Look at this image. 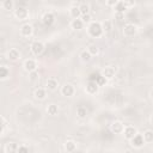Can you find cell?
I'll return each mask as SVG.
<instances>
[{
	"label": "cell",
	"mask_w": 153,
	"mask_h": 153,
	"mask_svg": "<svg viewBox=\"0 0 153 153\" xmlns=\"http://www.w3.org/2000/svg\"><path fill=\"white\" fill-rule=\"evenodd\" d=\"M88 33L92 37H99L103 33V27L102 24L98 22H91L88 25Z\"/></svg>",
	"instance_id": "obj_1"
},
{
	"label": "cell",
	"mask_w": 153,
	"mask_h": 153,
	"mask_svg": "<svg viewBox=\"0 0 153 153\" xmlns=\"http://www.w3.org/2000/svg\"><path fill=\"white\" fill-rule=\"evenodd\" d=\"M43 50H44V45H43L42 42L35 41V42L31 44V51H32L33 55H37V56L41 55V54L43 53Z\"/></svg>",
	"instance_id": "obj_2"
},
{
	"label": "cell",
	"mask_w": 153,
	"mask_h": 153,
	"mask_svg": "<svg viewBox=\"0 0 153 153\" xmlns=\"http://www.w3.org/2000/svg\"><path fill=\"white\" fill-rule=\"evenodd\" d=\"M90 81H96L98 86H103L106 82V79L100 74V73H92L90 75Z\"/></svg>",
	"instance_id": "obj_3"
},
{
	"label": "cell",
	"mask_w": 153,
	"mask_h": 153,
	"mask_svg": "<svg viewBox=\"0 0 153 153\" xmlns=\"http://www.w3.org/2000/svg\"><path fill=\"white\" fill-rule=\"evenodd\" d=\"M123 33H124V36H128V37L134 36L136 33V26L134 24H131V23L126 24L123 26Z\"/></svg>",
	"instance_id": "obj_4"
},
{
	"label": "cell",
	"mask_w": 153,
	"mask_h": 153,
	"mask_svg": "<svg viewBox=\"0 0 153 153\" xmlns=\"http://www.w3.org/2000/svg\"><path fill=\"white\" fill-rule=\"evenodd\" d=\"M14 14H16V17H17L19 20H24V19H26V18H27L29 12H27V10H26L25 7L19 6V7L14 11Z\"/></svg>",
	"instance_id": "obj_5"
},
{
	"label": "cell",
	"mask_w": 153,
	"mask_h": 153,
	"mask_svg": "<svg viewBox=\"0 0 153 153\" xmlns=\"http://www.w3.org/2000/svg\"><path fill=\"white\" fill-rule=\"evenodd\" d=\"M123 133H124V136H126L128 140H131V139L137 134L136 129H135L134 127H131V126H127V127L124 128Z\"/></svg>",
	"instance_id": "obj_6"
},
{
	"label": "cell",
	"mask_w": 153,
	"mask_h": 153,
	"mask_svg": "<svg viewBox=\"0 0 153 153\" xmlns=\"http://www.w3.org/2000/svg\"><path fill=\"white\" fill-rule=\"evenodd\" d=\"M24 68H25V71H27V72H30V73L35 72L36 68H37L36 61H35V60H31V59L26 60V61L24 62Z\"/></svg>",
	"instance_id": "obj_7"
},
{
	"label": "cell",
	"mask_w": 153,
	"mask_h": 153,
	"mask_svg": "<svg viewBox=\"0 0 153 153\" xmlns=\"http://www.w3.org/2000/svg\"><path fill=\"white\" fill-rule=\"evenodd\" d=\"M54 20H55V17H54V14H53V13H50V12L44 13V14H43V17H42V22H43V24H44V25H47V26L51 25V24L54 23Z\"/></svg>",
	"instance_id": "obj_8"
},
{
	"label": "cell",
	"mask_w": 153,
	"mask_h": 153,
	"mask_svg": "<svg viewBox=\"0 0 153 153\" xmlns=\"http://www.w3.org/2000/svg\"><path fill=\"white\" fill-rule=\"evenodd\" d=\"M61 93L66 97H72L74 94V87L71 84H66L65 86H62L61 88Z\"/></svg>",
	"instance_id": "obj_9"
},
{
	"label": "cell",
	"mask_w": 153,
	"mask_h": 153,
	"mask_svg": "<svg viewBox=\"0 0 153 153\" xmlns=\"http://www.w3.org/2000/svg\"><path fill=\"white\" fill-rule=\"evenodd\" d=\"M130 141H131V145H133L134 147H141V146H143V143H145L143 136H142L141 134H136Z\"/></svg>",
	"instance_id": "obj_10"
},
{
	"label": "cell",
	"mask_w": 153,
	"mask_h": 153,
	"mask_svg": "<svg viewBox=\"0 0 153 153\" xmlns=\"http://www.w3.org/2000/svg\"><path fill=\"white\" fill-rule=\"evenodd\" d=\"M102 75L108 80V79H112L114 75H115V68L112 67H105L102 72Z\"/></svg>",
	"instance_id": "obj_11"
},
{
	"label": "cell",
	"mask_w": 153,
	"mask_h": 153,
	"mask_svg": "<svg viewBox=\"0 0 153 153\" xmlns=\"http://www.w3.org/2000/svg\"><path fill=\"white\" fill-rule=\"evenodd\" d=\"M110 129H111V131H112L114 134H120V133H122V131L124 130V127H123V124H122L121 122H114V123L111 124Z\"/></svg>",
	"instance_id": "obj_12"
},
{
	"label": "cell",
	"mask_w": 153,
	"mask_h": 153,
	"mask_svg": "<svg viewBox=\"0 0 153 153\" xmlns=\"http://www.w3.org/2000/svg\"><path fill=\"white\" fill-rule=\"evenodd\" d=\"M98 84L96 82V81H90L88 80V82H87V85H86V91L88 92V93H91V94H93V93H96L97 91H98Z\"/></svg>",
	"instance_id": "obj_13"
},
{
	"label": "cell",
	"mask_w": 153,
	"mask_h": 153,
	"mask_svg": "<svg viewBox=\"0 0 153 153\" xmlns=\"http://www.w3.org/2000/svg\"><path fill=\"white\" fill-rule=\"evenodd\" d=\"M20 32H22V35H23L24 37H29V36H31V33H32V26L29 25V24H24V25L22 26V29H20Z\"/></svg>",
	"instance_id": "obj_14"
},
{
	"label": "cell",
	"mask_w": 153,
	"mask_h": 153,
	"mask_svg": "<svg viewBox=\"0 0 153 153\" xmlns=\"http://www.w3.org/2000/svg\"><path fill=\"white\" fill-rule=\"evenodd\" d=\"M116 13H124V11L127 10V5L124 1H117V4L114 6Z\"/></svg>",
	"instance_id": "obj_15"
},
{
	"label": "cell",
	"mask_w": 153,
	"mask_h": 153,
	"mask_svg": "<svg viewBox=\"0 0 153 153\" xmlns=\"http://www.w3.org/2000/svg\"><path fill=\"white\" fill-rule=\"evenodd\" d=\"M69 13H71V16H72L73 19H79V17H81V12H80V10H79V6H73V7H71Z\"/></svg>",
	"instance_id": "obj_16"
},
{
	"label": "cell",
	"mask_w": 153,
	"mask_h": 153,
	"mask_svg": "<svg viewBox=\"0 0 153 153\" xmlns=\"http://www.w3.org/2000/svg\"><path fill=\"white\" fill-rule=\"evenodd\" d=\"M71 26H72V29H74V30H80V29H82L84 23H82V20H81L80 18H79V19H73L72 23H71Z\"/></svg>",
	"instance_id": "obj_17"
},
{
	"label": "cell",
	"mask_w": 153,
	"mask_h": 153,
	"mask_svg": "<svg viewBox=\"0 0 153 153\" xmlns=\"http://www.w3.org/2000/svg\"><path fill=\"white\" fill-rule=\"evenodd\" d=\"M47 87H48V90H50V91L56 90V87H57V80L54 79V78H49V79L47 80Z\"/></svg>",
	"instance_id": "obj_18"
},
{
	"label": "cell",
	"mask_w": 153,
	"mask_h": 153,
	"mask_svg": "<svg viewBox=\"0 0 153 153\" xmlns=\"http://www.w3.org/2000/svg\"><path fill=\"white\" fill-rule=\"evenodd\" d=\"M18 147H19V146H17L14 142H8V143L6 145V152H7V153H17Z\"/></svg>",
	"instance_id": "obj_19"
},
{
	"label": "cell",
	"mask_w": 153,
	"mask_h": 153,
	"mask_svg": "<svg viewBox=\"0 0 153 153\" xmlns=\"http://www.w3.org/2000/svg\"><path fill=\"white\" fill-rule=\"evenodd\" d=\"M79 10H80V12H81V16H84V14H88L90 6H88V4H86V2H81V4L79 5Z\"/></svg>",
	"instance_id": "obj_20"
},
{
	"label": "cell",
	"mask_w": 153,
	"mask_h": 153,
	"mask_svg": "<svg viewBox=\"0 0 153 153\" xmlns=\"http://www.w3.org/2000/svg\"><path fill=\"white\" fill-rule=\"evenodd\" d=\"M18 57H19V51L17 49H10V51H8V59L12 60V61H14Z\"/></svg>",
	"instance_id": "obj_21"
},
{
	"label": "cell",
	"mask_w": 153,
	"mask_h": 153,
	"mask_svg": "<svg viewBox=\"0 0 153 153\" xmlns=\"http://www.w3.org/2000/svg\"><path fill=\"white\" fill-rule=\"evenodd\" d=\"M47 111H48V114L49 115H56L57 112H59V108H57V105H55V104H50V105H48V108H47Z\"/></svg>",
	"instance_id": "obj_22"
},
{
	"label": "cell",
	"mask_w": 153,
	"mask_h": 153,
	"mask_svg": "<svg viewBox=\"0 0 153 153\" xmlns=\"http://www.w3.org/2000/svg\"><path fill=\"white\" fill-rule=\"evenodd\" d=\"M142 136H143L145 142H152V141H153V131H151V130L145 131Z\"/></svg>",
	"instance_id": "obj_23"
},
{
	"label": "cell",
	"mask_w": 153,
	"mask_h": 153,
	"mask_svg": "<svg viewBox=\"0 0 153 153\" xmlns=\"http://www.w3.org/2000/svg\"><path fill=\"white\" fill-rule=\"evenodd\" d=\"M91 54L88 53V50H84L81 54H80V57H81V60L84 61V62H88L90 60H91Z\"/></svg>",
	"instance_id": "obj_24"
},
{
	"label": "cell",
	"mask_w": 153,
	"mask_h": 153,
	"mask_svg": "<svg viewBox=\"0 0 153 153\" xmlns=\"http://www.w3.org/2000/svg\"><path fill=\"white\" fill-rule=\"evenodd\" d=\"M35 97L38 99H43L45 97V90L44 88H37L35 91Z\"/></svg>",
	"instance_id": "obj_25"
},
{
	"label": "cell",
	"mask_w": 153,
	"mask_h": 153,
	"mask_svg": "<svg viewBox=\"0 0 153 153\" xmlns=\"http://www.w3.org/2000/svg\"><path fill=\"white\" fill-rule=\"evenodd\" d=\"M65 147H66L67 152H74L75 151V142L74 141H67Z\"/></svg>",
	"instance_id": "obj_26"
},
{
	"label": "cell",
	"mask_w": 153,
	"mask_h": 153,
	"mask_svg": "<svg viewBox=\"0 0 153 153\" xmlns=\"http://www.w3.org/2000/svg\"><path fill=\"white\" fill-rule=\"evenodd\" d=\"M76 115H78L80 118L86 117V115H87V110H86V108H84V106L78 108V110H76Z\"/></svg>",
	"instance_id": "obj_27"
},
{
	"label": "cell",
	"mask_w": 153,
	"mask_h": 153,
	"mask_svg": "<svg viewBox=\"0 0 153 153\" xmlns=\"http://www.w3.org/2000/svg\"><path fill=\"white\" fill-rule=\"evenodd\" d=\"M102 27H103V31H105V32H109V31L112 29L111 22H110V20H105V22L102 24Z\"/></svg>",
	"instance_id": "obj_28"
},
{
	"label": "cell",
	"mask_w": 153,
	"mask_h": 153,
	"mask_svg": "<svg viewBox=\"0 0 153 153\" xmlns=\"http://www.w3.org/2000/svg\"><path fill=\"white\" fill-rule=\"evenodd\" d=\"M87 50H88V53H90L91 55H97V54H98V51H99V49H98L94 44H91V45L88 47V49H87Z\"/></svg>",
	"instance_id": "obj_29"
},
{
	"label": "cell",
	"mask_w": 153,
	"mask_h": 153,
	"mask_svg": "<svg viewBox=\"0 0 153 153\" xmlns=\"http://www.w3.org/2000/svg\"><path fill=\"white\" fill-rule=\"evenodd\" d=\"M12 6H13V2H12L11 0H5V1L2 2V7H4L5 10H12Z\"/></svg>",
	"instance_id": "obj_30"
},
{
	"label": "cell",
	"mask_w": 153,
	"mask_h": 153,
	"mask_svg": "<svg viewBox=\"0 0 153 153\" xmlns=\"http://www.w3.org/2000/svg\"><path fill=\"white\" fill-rule=\"evenodd\" d=\"M8 73H10V72H8V69H7L6 67H1V68H0V78H1V79H5V78L8 75Z\"/></svg>",
	"instance_id": "obj_31"
},
{
	"label": "cell",
	"mask_w": 153,
	"mask_h": 153,
	"mask_svg": "<svg viewBox=\"0 0 153 153\" xmlns=\"http://www.w3.org/2000/svg\"><path fill=\"white\" fill-rule=\"evenodd\" d=\"M80 19L82 20L84 24H85V23H90V22H91V16H90V13H88V14H84V16H81Z\"/></svg>",
	"instance_id": "obj_32"
},
{
	"label": "cell",
	"mask_w": 153,
	"mask_h": 153,
	"mask_svg": "<svg viewBox=\"0 0 153 153\" xmlns=\"http://www.w3.org/2000/svg\"><path fill=\"white\" fill-rule=\"evenodd\" d=\"M17 153H29V148L26 146H19Z\"/></svg>",
	"instance_id": "obj_33"
},
{
	"label": "cell",
	"mask_w": 153,
	"mask_h": 153,
	"mask_svg": "<svg viewBox=\"0 0 153 153\" xmlns=\"http://www.w3.org/2000/svg\"><path fill=\"white\" fill-rule=\"evenodd\" d=\"M115 17L117 18V20H122L124 18V13H115Z\"/></svg>",
	"instance_id": "obj_34"
},
{
	"label": "cell",
	"mask_w": 153,
	"mask_h": 153,
	"mask_svg": "<svg viewBox=\"0 0 153 153\" xmlns=\"http://www.w3.org/2000/svg\"><path fill=\"white\" fill-rule=\"evenodd\" d=\"M1 122H2V124H1V133H4L5 127H6V121H5V118H4V117H1Z\"/></svg>",
	"instance_id": "obj_35"
},
{
	"label": "cell",
	"mask_w": 153,
	"mask_h": 153,
	"mask_svg": "<svg viewBox=\"0 0 153 153\" xmlns=\"http://www.w3.org/2000/svg\"><path fill=\"white\" fill-rule=\"evenodd\" d=\"M151 121H152V122H153V115H152V117H151Z\"/></svg>",
	"instance_id": "obj_36"
},
{
	"label": "cell",
	"mask_w": 153,
	"mask_h": 153,
	"mask_svg": "<svg viewBox=\"0 0 153 153\" xmlns=\"http://www.w3.org/2000/svg\"><path fill=\"white\" fill-rule=\"evenodd\" d=\"M151 94H152V98H153V91H152V93H151Z\"/></svg>",
	"instance_id": "obj_37"
}]
</instances>
